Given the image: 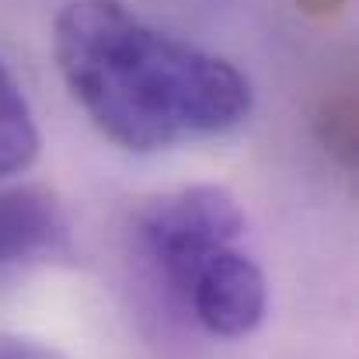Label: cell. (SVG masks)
<instances>
[{
	"label": "cell",
	"mask_w": 359,
	"mask_h": 359,
	"mask_svg": "<svg viewBox=\"0 0 359 359\" xmlns=\"http://www.w3.org/2000/svg\"><path fill=\"white\" fill-rule=\"evenodd\" d=\"M0 359H56V356H49L46 349H39V346H28V342L0 339Z\"/></svg>",
	"instance_id": "6"
},
{
	"label": "cell",
	"mask_w": 359,
	"mask_h": 359,
	"mask_svg": "<svg viewBox=\"0 0 359 359\" xmlns=\"http://www.w3.org/2000/svg\"><path fill=\"white\" fill-rule=\"evenodd\" d=\"M244 238V210L224 185H189L150 199L133 217V241L150 276L182 304L196 269Z\"/></svg>",
	"instance_id": "2"
},
{
	"label": "cell",
	"mask_w": 359,
	"mask_h": 359,
	"mask_svg": "<svg viewBox=\"0 0 359 359\" xmlns=\"http://www.w3.org/2000/svg\"><path fill=\"white\" fill-rule=\"evenodd\" d=\"M53 56L84 116L129 154L224 136L255 105L231 60L161 32L122 0H70L53 21Z\"/></svg>",
	"instance_id": "1"
},
{
	"label": "cell",
	"mask_w": 359,
	"mask_h": 359,
	"mask_svg": "<svg viewBox=\"0 0 359 359\" xmlns=\"http://www.w3.org/2000/svg\"><path fill=\"white\" fill-rule=\"evenodd\" d=\"M67 248V217L53 192L21 185L0 192V272Z\"/></svg>",
	"instance_id": "4"
},
{
	"label": "cell",
	"mask_w": 359,
	"mask_h": 359,
	"mask_svg": "<svg viewBox=\"0 0 359 359\" xmlns=\"http://www.w3.org/2000/svg\"><path fill=\"white\" fill-rule=\"evenodd\" d=\"M182 307L206 335L244 339L265 321L269 286L258 262L248 251H241L238 244H231L210 255L196 269L182 297Z\"/></svg>",
	"instance_id": "3"
},
{
	"label": "cell",
	"mask_w": 359,
	"mask_h": 359,
	"mask_svg": "<svg viewBox=\"0 0 359 359\" xmlns=\"http://www.w3.org/2000/svg\"><path fill=\"white\" fill-rule=\"evenodd\" d=\"M42 147L39 122L21 81L0 60V178L21 175L35 164Z\"/></svg>",
	"instance_id": "5"
}]
</instances>
